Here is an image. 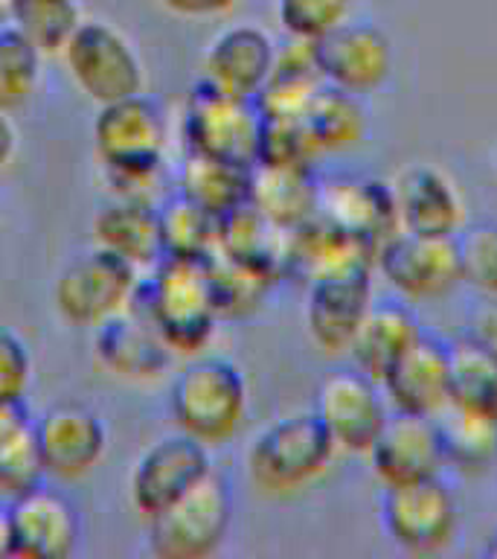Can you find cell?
Returning <instances> with one entry per match:
<instances>
[{
  "mask_svg": "<svg viewBox=\"0 0 497 559\" xmlns=\"http://www.w3.org/2000/svg\"><path fill=\"white\" fill-rule=\"evenodd\" d=\"M102 178L117 199L155 201V192L160 187V178H163V164L102 166Z\"/></svg>",
  "mask_w": 497,
  "mask_h": 559,
  "instance_id": "38",
  "label": "cell"
},
{
  "mask_svg": "<svg viewBox=\"0 0 497 559\" xmlns=\"http://www.w3.org/2000/svg\"><path fill=\"white\" fill-rule=\"evenodd\" d=\"M465 335L497 358V300L480 297L465 318Z\"/></svg>",
  "mask_w": 497,
  "mask_h": 559,
  "instance_id": "39",
  "label": "cell"
},
{
  "mask_svg": "<svg viewBox=\"0 0 497 559\" xmlns=\"http://www.w3.org/2000/svg\"><path fill=\"white\" fill-rule=\"evenodd\" d=\"M462 283L480 297L497 300V222L465 225L457 234Z\"/></svg>",
  "mask_w": 497,
  "mask_h": 559,
  "instance_id": "36",
  "label": "cell"
},
{
  "mask_svg": "<svg viewBox=\"0 0 497 559\" xmlns=\"http://www.w3.org/2000/svg\"><path fill=\"white\" fill-rule=\"evenodd\" d=\"M492 166H495V175H497V146H495V152H492Z\"/></svg>",
  "mask_w": 497,
  "mask_h": 559,
  "instance_id": "46",
  "label": "cell"
},
{
  "mask_svg": "<svg viewBox=\"0 0 497 559\" xmlns=\"http://www.w3.org/2000/svg\"><path fill=\"white\" fill-rule=\"evenodd\" d=\"M9 557L68 559L82 542V519L64 492L35 484L21 496L9 498Z\"/></svg>",
  "mask_w": 497,
  "mask_h": 559,
  "instance_id": "16",
  "label": "cell"
},
{
  "mask_svg": "<svg viewBox=\"0 0 497 559\" xmlns=\"http://www.w3.org/2000/svg\"><path fill=\"white\" fill-rule=\"evenodd\" d=\"M436 431L443 443L445 466H453L462 475H483L497 463V419L480 411L462 408L448 402L436 414Z\"/></svg>",
  "mask_w": 497,
  "mask_h": 559,
  "instance_id": "27",
  "label": "cell"
},
{
  "mask_svg": "<svg viewBox=\"0 0 497 559\" xmlns=\"http://www.w3.org/2000/svg\"><path fill=\"white\" fill-rule=\"evenodd\" d=\"M59 59L64 61L70 82L96 105L146 91V64L137 47L120 26L102 17H85Z\"/></svg>",
  "mask_w": 497,
  "mask_h": 559,
  "instance_id": "6",
  "label": "cell"
},
{
  "mask_svg": "<svg viewBox=\"0 0 497 559\" xmlns=\"http://www.w3.org/2000/svg\"><path fill=\"white\" fill-rule=\"evenodd\" d=\"M312 411L338 454H366L390 414V405L375 379L357 367H343L317 384Z\"/></svg>",
  "mask_w": 497,
  "mask_h": 559,
  "instance_id": "11",
  "label": "cell"
},
{
  "mask_svg": "<svg viewBox=\"0 0 497 559\" xmlns=\"http://www.w3.org/2000/svg\"><path fill=\"white\" fill-rule=\"evenodd\" d=\"M140 283L143 274L134 265L94 245L61 265L52 286V304L64 323L96 330L137 300Z\"/></svg>",
  "mask_w": 497,
  "mask_h": 559,
  "instance_id": "5",
  "label": "cell"
},
{
  "mask_svg": "<svg viewBox=\"0 0 497 559\" xmlns=\"http://www.w3.org/2000/svg\"><path fill=\"white\" fill-rule=\"evenodd\" d=\"M41 480L33 408L26 400H0V498L9 501Z\"/></svg>",
  "mask_w": 497,
  "mask_h": 559,
  "instance_id": "28",
  "label": "cell"
},
{
  "mask_svg": "<svg viewBox=\"0 0 497 559\" xmlns=\"http://www.w3.org/2000/svg\"><path fill=\"white\" fill-rule=\"evenodd\" d=\"M174 431L207 449L233 443L251 417V388L242 367L225 356H192L174 373L166 396Z\"/></svg>",
  "mask_w": 497,
  "mask_h": 559,
  "instance_id": "1",
  "label": "cell"
},
{
  "mask_svg": "<svg viewBox=\"0 0 497 559\" xmlns=\"http://www.w3.org/2000/svg\"><path fill=\"white\" fill-rule=\"evenodd\" d=\"M82 21L78 0H7V24L26 35L47 59H59Z\"/></svg>",
  "mask_w": 497,
  "mask_h": 559,
  "instance_id": "32",
  "label": "cell"
},
{
  "mask_svg": "<svg viewBox=\"0 0 497 559\" xmlns=\"http://www.w3.org/2000/svg\"><path fill=\"white\" fill-rule=\"evenodd\" d=\"M259 134L262 111L256 99L225 94L201 79L183 103L181 138L186 155L253 166L259 152Z\"/></svg>",
  "mask_w": 497,
  "mask_h": 559,
  "instance_id": "7",
  "label": "cell"
},
{
  "mask_svg": "<svg viewBox=\"0 0 497 559\" xmlns=\"http://www.w3.org/2000/svg\"><path fill=\"white\" fill-rule=\"evenodd\" d=\"M155 3L181 21H216L230 15L242 0H155Z\"/></svg>",
  "mask_w": 497,
  "mask_h": 559,
  "instance_id": "40",
  "label": "cell"
},
{
  "mask_svg": "<svg viewBox=\"0 0 497 559\" xmlns=\"http://www.w3.org/2000/svg\"><path fill=\"white\" fill-rule=\"evenodd\" d=\"M317 216L340 227L343 234L364 239L373 248H378L392 230H399L390 183L357 178V175H340L320 183Z\"/></svg>",
  "mask_w": 497,
  "mask_h": 559,
  "instance_id": "22",
  "label": "cell"
},
{
  "mask_svg": "<svg viewBox=\"0 0 497 559\" xmlns=\"http://www.w3.org/2000/svg\"><path fill=\"white\" fill-rule=\"evenodd\" d=\"M381 487L410 484L443 475L445 457L434 417H419L408 411H392L364 454Z\"/></svg>",
  "mask_w": 497,
  "mask_h": 559,
  "instance_id": "18",
  "label": "cell"
},
{
  "mask_svg": "<svg viewBox=\"0 0 497 559\" xmlns=\"http://www.w3.org/2000/svg\"><path fill=\"white\" fill-rule=\"evenodd\" d=\"M213 472L209 449L198 440L174 431L148 445L131 466L129 501L134 513L143 519H155L178 498L186 496L201 478Z\"/></svg>",
  "mask_w": 497,
  "mask_h": 559,
  "instance_id": "12",
  "label": "cell"
},
{
  "mask_svg": "<svg viewBox=\"0 0 497 559\" xmlns=\"http://www.w3.org/2000/svg\"><path fill=\"white\" fill-rule=\"evenodd\" d=\"M12 548V533H9V501L0 498V557H9Z\"/></svg>",
  "mask_w": 497,
  "mask_h": 559,
  "instance_id": "42",
  "label": "cell"
},
{
  "mask_svg": "<svg viewBox=\"0 0 497 559\" xmlns=\"http://www.w3.org/2000/svg\"><path fill=\"white\" fill-rule=\"evenodd\" d=\"M148 550L157 559H209L216 557L233 524V492L216 469L148 519Z\"/></svg>",
  "mask_w": 497,
  "mask_h": 559,
  "instance_id": "4",
  "label": "cell"
},
{
  "mask_svg": "<svg viewBox=\"0 0 497 559\" xmlns=\"http://www.w3.org/2000/svg\"><path fill=\"white\" fill-rule=\"evenodd\" d=\"M317 190L312 166H253L251 207L279 230H296L317 216Z\"/></svg>",
  "mask_w": 497,
  "mask_h": 559,
  "instance_id": "25",
  "label": "cell"
},
{
  "mask_svg": "<svg viewBox=\"0 0 497 559\" xmlns=\"http://www.w3.org/2000/svg\"><path fill=\"white\" fill-rule=\"evenodd\" d=\"M399 230L431 236H457L465 227V201L460 187L431 164L401 169L390 183Z\"/></svg>",
  "mask_w": 497,
  "mask_h": 559,
  "instance_id": "20",
  "label": "cell"
},
{
  "mask_svg": "<svg viewBox=\"0 0 497 559\" xmlns=\"http://www.w3.org/2000/svg\"><path fill=\"white\" fill-rule=\"evenodd\" d=\"M17 155V131L9 120V114L0 111V175L7 173Z\"/></svg>",
  "mask_w": 497,
  "mask_h": 559,
  "instance_id": "41",
  "label": "cell"
},
{
  "mask_svg": "<svg viewBox=\"0 0 497 559\" xmlns=\"http://www.w3.org/2000/svg\"><path fill=\"white\" fill-rule=\"evenodd\" d=\"M44 56L12 24H0V111H24L41 85Z\"/></svg>",
  "mask_w": 497,
  "mask_h": 559,
  "instance_id": "34",
  "label": "cell"
},
{
  "mask_svg": "<svg viewBox=\"0 0 497 559\" xmlns=\"http://www.w3.org/2000/svg\"><path fill=\"white\" fill-rule=\"evenodd\" d=\"M218 222L190 195H172L160 207V239L163 257L178 260H209L218 251Z\"/></svg>",
  "mask_w": 497,
  "mask_h": 559,
  "instance_id": "31",
  "label": "cell"
},
{
  "mask_svg": "<svg viewBox=\"0 0 497 559\" xmlns=\"http://www.w3.org/2000/svg\"><path fill=\"white\" fill-rule=\"evenodd\" d=\"M486 557H488V559H497V533H495V536H492V542H488Z\"/></svg>",
  "mask_w": 497,
  "mask_h": 559,
  "instance_id": "44",
  "label": "cell"
},
{
  "mask_svg": "<svg viewBox=\"0 0 497 559\" xmlns=\"http://www.w3.org/2000/svg\"><path fill=\"white\" fill-rule=\"evenodd\" d=\"M253 166L186 155L181 169V192L198 201L216 218H225L251 204Z\"/></svg>",
  "mask_w": 497,
  "mask_h": 559,
  "instance_id": "29",
  "label": "cell"
},
{
  "mask_svg": "<svg viewBox=\"0 0 497 559\" xmlns=\"http://www.w3.org/2000/svg\"><path fill=\"white\" fill-rule=\"evenodd\" d=\"M381 524L404 554H439L460 527V504L439 475L384 487Z\"/></svg>",
  "mask_w": 497,
  "mask_h": 559,
  "instance_id": "9",
  "label": "cell"
},
{
  "mask_svg": "<svg viewBox=\"0 0 497 559\" xmlns=\"http://www.w3.org/2000/svg\"><path fill=\"white\" fill-rule=\"evenodd\" d=\"M108 423L94 405L78 400L56 402L35 417V445L44 478L82 480L108 454Z\"/></svg>",
  "mask_w": 497,
  "mask_h": 559,
  "instance_id": "10",
  "label": "cell"
},
{
  "mask_svg": "<svg viewBox=\"0 0 497 559\" xmlns=\"http://www.w3.org/2000/svg\"><path fill=\"white\" fill-rule=\"evenodd\" d=\"M94 356L102 370L129 384H155L172 367L174 353L137 300L94 330Z\"/></svg>",
  "mask_w": 497,
  "mask_h": 559,
  "instance_id": "15",
  "label": "cell"
},
{
  "mask_svg": "<svg viewBox=\"0 0 497 559\" xmlns=\"http://www.w3.org/2000/svg\"><path fill=\"white\" fill-rule=\"evenodd\" d=\"M352 0H274V15L286 38L317 44L349 21Z\"/></svg>",
  "mask_w": 497,
  "mask_h": 559,
  "instance_id": "35",
  "label": "cell"
},
{
  "mask_svg": "<svg viewBox=\"0 0 497 559\" xmlns=\"http://www.w3.org/2000/svg\"><path fill=\"white\" fill-rule=\"evenodd\" d=\"M277 50L268 29L256 24H230L213 35L201 56V79L225 94L256 99L274 70Z\"/></svg>",
  "mask_w": 497,
  "mask_h": 559,
  "instance_id": "19",
  "label": "cell"
},
{
  "mask_svg": "<svg viewBox=\"0 0 497 559\" xmlns=\"http://www.w3.org/2000/svg\"><path fill=\"white\" fill-rule=\"evenodd\" d=\"M323 85L326 82H323L320 68H317L314 44L288 38L286 47L277 50L274 70L256 96V105H259L262 117L303 120V114L308 111V105Z\"/></svg>",
  "mask_w": 497,
  "mask_h": 559,
  "instance_id": "26",
  "label": "cell"
},
{
  "mask_svg": "<svg viewBox=\"0 0 497 559\" xmlns=\"http://www.w3.org/2000/svg\"><path fill=\"white\" fill-rule=\"evenodd\" d=\"M90 134L102 166L166 164L169 120L163 105L146 91L99 105Z\"/></svg>",
  "mask_w": 497,
  "mask_h": 559,
  "instance_id": "13",
  "label": "cell"
},
{
  "mask_svg": "<svg viewBox=\"0 0 497 559\" xmlns=\"http://www.w3.org/2000/svg\"><path fill=\"white\" fill-rule=\"evenodd\" d=\"M335 457L338 449L314 411H296L253 437L244 452V472L259 496L294 498L323 480Z\"/></svg>",
  "mask_w": 497,
  "mask_h": 559,
  "instance_id": "3",
  "label": "cell"
},
{
  "mask_svg": "<svg viewBox=\"0 0 497 559\" xmlns=\"http://www.w3.org/2000/svg\"><path fill=\"white\" fill-rule=\"evenodd\" d=\"M451 349V402L497 419V358L469 335L448 344Z\"/></svg>",
  "mask_w": 497,
  "mask_h": 559,
  "instance_id": "33",
  "label": "cell"
},
{
  "mask_svg": "<svg viewBox=\"0 0 497 559\" xmlns=\"http://www.w3.org/2000/svg\"><path fill=\"white\" fill-rule=\"evenodd\" d=\"M381 391L392 411L436 417L451 402V349L436 335L419 332L404 356L384 376Z\"/></svg>",
  "mask_w": 497,
  "mask_h": 559,
  "instance_id": "21",
  "label": "cell"
},
{
  "mask_svg": "<svg viewBox=\"0 0 497 559\" xmlns=\"http://www.w3.org/2000/svg\"><path fill=\"white\" fill-rule=\"evenodd\" d=\"M369 269L331 271L308 280L303 318L305 332L323 356H349L355 332L373 306Z\"/></svg>",
  "mask_w": 497,
  "mask_h": 559,
  "instance_id": "14",
  "label": "cell"
},
{
  "mask_svg": "<svg viewBox=\"0 0 497 559\" xmlns=\"http://www.w3.org/2000/svg\"><path fill=\"white\" fill-rule=\"evenodd\" d=\"M419 332H422V326L404 300H373L369 312L364 314V321L357 326L349 356L361 373L381 384L392 365L419 338Z\"/></svg>",
  "mask_w": 497,
  "mask_h": 559,
  "instance_id": "24",
  "label": "cell"
},
{
  "mask_svg": "<svg viewBox=\"0 0 497 559\" xmlns=\"http://www.w3.org/2000/svg\"><path fill=\"white\" fill-rule=\"evenodd\" d=\"M7 230H9V218H7V204L0 199V245L7 239Z\"/></svg>",
  "mask_w": 497,
  "mask_h": 559,
  "instance_id": "43",
  "label": "cell"
},
{
  "mask_svg": "<svg viewBox=\"0 0 497 559\" xmlns=\"http://www.w3.org/2000/svg\"><path fill=\"white\" fill-rule=\"evenodd\" d=\"M35 361L26 341L9 326H0V400H26L33 388Z\"/></svg>",
  "mask_w": 497,
  "mask_h": 559,
  "instance_id": "37",
  "label": "cell"
},
{
  "mask_svg": "<svg viewBox=\"0 0 497 559\" xmlns=\"http://www.w3.org/2000/svg\"><path fill=\"white\" fill-rule=\"evenodd\" d=\"M94 239L99 248L117 253L140 274H146L163 260L160 207L146 199L111 195L94 216Z\"/></svg>",
  "mask_w": 497,
  "mask_h": 559,
  "instance_id": "23",
  "label": "cell"
},
{
  "mask_svg": "<svg viewBox=\"0 0 497 559\" xmlns=\"http://www.w3.org/2000/svg\"><path fill=\"white\" fill-rule=\"evenodd\" d=\"M0 24H7V0H0Z\"/></svg>",
  "mask_w": 497,
  "mask_h": 559,
  "instance_id": "45",
  "label": "cell"
},
{
  "mask_svg": "<svg viewBox=\"0 0 497 559\" xmlns=\"http://www.w3.org/2000/svg\"><path fill=\"white\" fill-rule=\"evenodd\" d=\"M375 265L401 300H443L462 283L457 236L392 230L375 248Z\"/></svg>",
  "mask_w": 497,
  "mask_h": 559,
  "instance_id": "8",
  "label": "cell"
},
{
  "mask_svg": "<svg viewBox=\"0 0 497 559\" xmlns=\"http://www.w3.org/2000/svg\"><path fill=\"white\" fill-rule=\"evenodd\" d=\"M492 472H495V478H497V463H495V469H492Z\"/></svg>",
  "mask_w": 497,
  "mask_h": 559,
  "instance_id": "47",
  "label": "cell"
},
{
  "mask_svg": "<svg viewBox=\"0 0 497 559\" xmlns=\"http://www.w3.org/2000/svg\"><path fill=\"white\" fill-rule=\"evenodd\" d=\"M140 304L174 356H201L216 341L218 314L207 260L163 257L140 283Z\"/></svg>",
  "mask_w": 497,
  "mask_h": 559,
  "instance_id": "2",
  "label": "cell"
},
{
  "mask_svg": "<svg viewBox=\"0 0 497 559\" xmlns=\"http://www.w3.org/2000/svg\"><path fill=\"white\" fill-rule=\"evenodd\" d=\"M303 126L317 155L355 148L366 138V111L361 96L323 85L308 105V111L303 114Z\"/></svg>",
  "mask_w": 497,
  "mask_h": 559,
  "instance_id": "30",
  "label": "cell"
},
{
  "mask_svg": "<svg viewBox=\"0 0 497 559\" xmlns=\"http://www.w3.org/2000/svg\"><path fill=\"white\" fill-rule=\"evenodd\" d=\"M317 68L326 85L347 94H373L390 79V38L369 21H343L326 38L314 44Z\"/></svg>",
  "mask_w": 497,
  "mask_h": 559,
  "instance_id": "17",
  "label": "cell"
}]
</instances>
